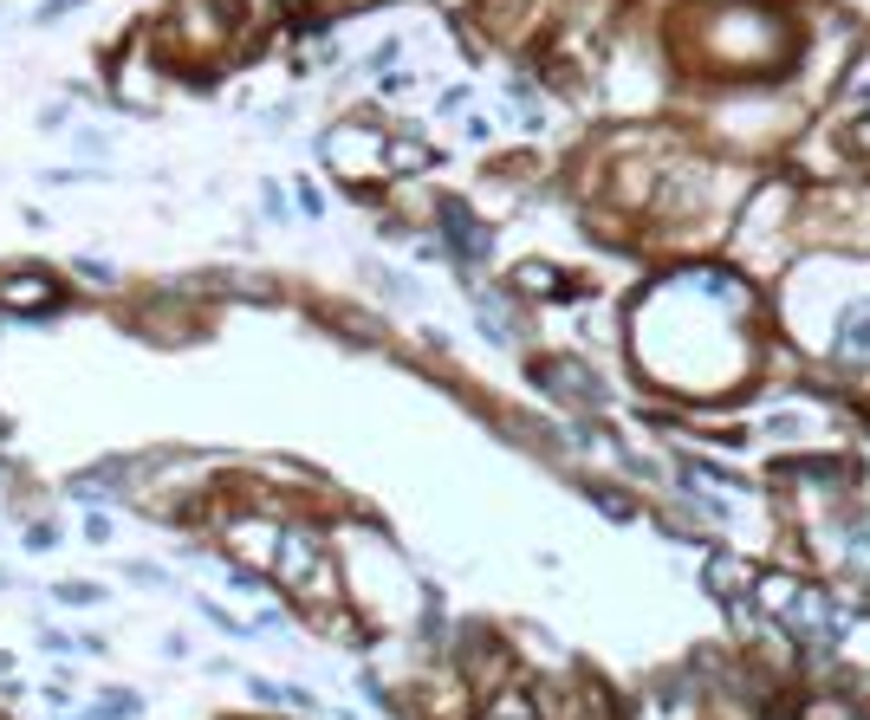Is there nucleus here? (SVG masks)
I'll return each instance as SVG.
<instances>
[{
  "label": "nucleus",
  "mask_w": 870,
  "mask_h": 720,
  "mask_svg": "<svg viewBox=\"0 0 870 720\" xmlns=\"http://www.w3.org/2000/svg\"><path fill=\"white\" fill-rule=\"evenodd\" d=\"M533 389H546L552 403H572V409H605L611 403L605 376H592L579 358H539L533 363Z\"/></svg>",
  "instance_id": "1"
},
{
  "label": "nucleus",
  "mask_w": 870,
  "mask_h": 720,
  "mask_svg": "<svg viewBox=\"0 0 870 720\" xmlns=\"http://www.w3.org/2000/svg\"><path fill=\"white\" fill-rule=\"evenodd\" d=\"M832 358L845 363V370H870V299L845 305V319L832 332Z\"/></svg>",
  "instance_id": "2"
},
{
  "label": "nucleus",
  "mask_w": 870,
  "mask_h": 720,
  "mask_svg": "<svg viewBox=\"0 0 870 720\" xmlns=\"http://www.w3.org/2000/svg\"><path fill=\"white\" fill-rule=\"evenodd\" d=\"M442 240H449V247H455V260H468V266H475V260H488V247H494V235H488V228H481L462 202H442Z\"/></svg>",
  "instance_id": "3"
},
{
  "label": "nucleus",
  "mask_w": 870,
  "mask_h": 720,
  "mask_svg": "<svg viewBox=\"0 0 870 720\" xmlns=\"http://www.w3.org/2000/svg\"><path fill=\"white\" fill-rule=\"evenodd\" d=\"M59 292H52V279H39V273H13V279H0V305H52Z\"/></svg>",
  "instance_id": "4"
},
{
  "label": "nucleus",
  "mask_w": 870,
  "mask_h": 720,
  "mask_svg": "<svg viewBox=\"0 0 870 720\" xmlns=\"http://www.w3.org/2000/svg\"><path fill=\"white\" fill-rule=\"evenodd\" d=\"M702 585H708V591H715V598H722V603H735V598H741V591H747V565H735V559H715Z\"/></svg>",
  "instance_id": "5"
},
{
  "label": "nucleus",
  "mask_w": 870,
  "mask_h": 720,
  "mask_svg": "<svg viewBox=\"0 0 870 720\" xmlns=\"http://www.w3.org/2000/svg\"><path fill=\"white\" fill-rule=\"evenodd\" d=\"M779 475H792V480H845V461H838V455H819V461H786Z\"/></svg>",
  "instance_id": "6"
},
{
  "label": "nucleus",
  "mask_w": 870,
  "mask_h": 720,
  "mask_svg": "<svg viewBox=\"0 0 870 720\" xmlns=\"http://www.w3.org/2000/svg\"><path fill=\"white\" fill-rule=\"evenodd\" d=\"M98 708H105V715H111V720H130V715H143V701H136V695H124V688H111V695H105Z\"/></svg>",
  "instance_id": "7"
},
{
  "label": "nucleus",
  "mask_w": 870,
  "mask_h": 720,
  "mask_svg": "<svg viewBox=\"0 0 870 720\" xmlns=\"http://www.w3.org/2000/svg\"><path fill=\"white\" fill-rule=\"evenodd\" d=\"M592 500H598L611 519H630V500H623V493H611V487H592Z\"/></svg>",
  "instance_id": "8"
},
{
  "label": "nucleus",
  "mask_w": 870,
  "mask_h": 720,
  "mask_svg": "<svg viewBox=\"0 0 870 720\" xmlns=\"http://www.w3.org/2000/svg\"><path fill=\"white\" fill-rule=\"evenodd\" d=\"M79 7H85V0H46V7L33 13V20H39V26H52V20H65V13H79Z\"/></svg>",
  "instance_id": "9"
},
{
  "label": "nucleus",
  "mask_w": 870,
  "mask_h": 720,
  "mask_svg": "<svg viewBox=\"0 0 870 720\" xmlns=\"http://www.w3.org/2000/svg\"><path fill=\"white\" fill-rule=\"evenodd\" d=\"M59 603H105L98 585H59Z\"/></svg>",
  "instance_id": "10"
},
{
  "label": "nucleus",
  "mask_w": 870,
  "mask_h": 720,
  "mask_svg": "<svg viewBox=\"0 0 870 720\" xmlns=\"http://www.w3.org/2000/svg\"><path fill=\"white\" fill-rule=\"evenodd\" d=\"M760 429H766V435H779V442H786V435H799V429H806V422H799V416H773V422H760Z\"/></svg>",
  "instance_id": "11"
},
{
  "label": "nucleus",
  "mask_w": 870,
  "mask_h": 720,
  "mask_svg": "<svg viewBox=\"0 0 870 720\" xmlns=\"http://www.w3.org/2000/svg\"><path fill=\"white\" fill-rule=\"evenodd\" d=\"M260 202H266V215H273V221L286 215V195H279V182H266V189H260Z\"/></svg>",
  "instance_id": "12"
},
{
  "label": "nucleus",
  "mask_w": 870,
  "mask_h": 720,
  "mask_svg": "<svg viewBox=\"0 0 870 720\" xmlns=\"http://www.w3.org/2000/svg\"><path fill=\"white\" fill-rule=\"evenodd\" d=\"M26 545H33V552H52V545H59V532H52V526H33V532H26Z\"/></svg>",
  "instance_id": "13"
},
{
  "label": "nucleus",
  "mask_w": 870,
  "mask_h": 720,
  "mask_svg": "<svg viewBox=\"0 0 870 720\" xmlns=\"http://www.w3.org/2000/svg\"><path fill=\"white\" fill-rule=\"evenodd\" d=\"M85 539H98V545H105V539H111V519H105V513H92V519H85Z\"/></svg>",
  "instance_id": "14"
},
{
  "label": "nucleus",
  "mask_w": 870,
  "mask_h": 720,
  "mask_svg": "<svg viewBox=\"0 0 870 720\" xmlns=\"http://www.w3.org/2000/svg\"><path fill=\"white\" fill-rule=\"evenodd\" d=\"M851 143H858V149H870V123H858V130H851Z\"/></svg>",
  "instance_id": "15"
},
{
  "label": "nucleus",
  "mask_w": 870,
  "mask_h": 720,
  "mask_svg": "<svg viewBox=\"0 0 870 720\" xmlns=\"http://www.w3.org/2000/svg\"><path fill=\"white\" fill-rule=\"evenodd\" d=\"M494 720H533V715H526V708H500Z\"/></svg>",
  "instance_id": "16"
},
{
  "label": "nucleus",
  "mask_w": 870,
  "mask_h": 720,
  "mask_svg": "<svg viewBox=\"0 0 870 720\" xmlns=\"http://www.w3.org/2000/svg\"><path fill=\"white\" fill-rule=\"evenodd\" d=\"M0 585H7V572H0Z\"/></svg>",
  "instance_id": "17"
}]
</instances>
